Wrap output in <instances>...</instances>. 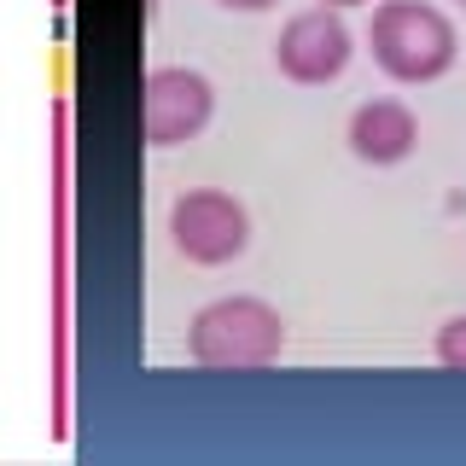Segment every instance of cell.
<instances>
[{
  "label": "cell",
  "instance_id": "6da1fadb",
  "mask_svg": "<svg viewBox=\"0 0 466 466\" xmlns=\"http://www.w3.org/2000/svg\"><path fill=\"white\" fill-rule=\"evenodd\" d=\"M187 356L204 373H262L286 356V315L251 291L210 298L187 320Z\"/></svg>",
  "mask_w": 466,
  "mask_h": 466
},
{
  "label": "cell",
  "instance_id": "7a4b0ae2",
  "mask_svg": "<svg viewBox=\"0 0 466 466\" xmlns=\"http://www.w3.org/2000/svg\"><path fill=\"white\" fill-rule=\"evenodd\" d=\"M368 47L390 82L420 87L455 70L461 35H455V18L443 6H431V0H379L368 24Z\"/></svg>",
  "mask_w": 466,
  "mask_h": 466
},
{
  "label": "cell",
  "instance_id": "3957f363",
  "mask_svg": "<svg viewBox=\"0 0 466 466\" xmlns=\"http://www.w3.org/2000/svg\"><path fill=\"white\" fill-rule=\"evenodd\" d=\"M169 239L187 262L222 268V262L245 257V245H251V210L222 187H187L169 204Z\"/></svg>",
  "mask_w": 466,
  "mask_h": 466
},
{
  "label": "cell",
  "instance_id": "277c9868",
  "mask_svg": "<svg viewBox=\"0 0 466 466\" xmlns=\"http://www.w3.org/2000/svg\"><path fill=\"white\" fill-rule=\"evenodd\" d=\"M216 87L193 65H157L140 82V135L146 146H187L210 128Z\"/></svg>",
  "mask_w": 466,
  "mask_h": 466
},
{
  "label": "cell",
  "instance_id": "5b68a950",
  "mask_svg": "<svg viewBox=\"0 0 466 466\" xmlns=\"http://www.w3.org/2000/svg\"><path fill=\"white\" fill-rule=\"evenodd\" d=\"M356 58V35H350L339 6H303L280 24V41H274V65H280L286 82L298 87H327L339 82Z\"/></svg>",
  "mask_w": 466,
  "mask_h": 466
},
{
  "label": "cell",
  "instance_id": "8992f818",
  "mask_svg": "<svg viewBox=\"0 0 466 466\" xmlns=\"http://www.w3.org/2000/svg\"><path fill=\"white\" fill-rule=\"evenodd\" d=\"M344 140L361 164L390 169V164H402V157H414L420 116H414V106H402V99H361L344 123Z\"/></svg>",
  "mask_w": 466,
  "mask_h": 466
},
{
  "label": "cell",
  "instance_id": "52a82bcc",
  "mask_svg": "<svg viewBox=\"0 0 466 466\" xmlns=\"http://www.w3.org/2000/svg\"><path fill=\"white\" fill-rule=\"evenodd\" d=\"M437 361H443L449 373H466V315H449L443 327H437Z\"/></svg>",
  "mask_w": 466,
  "mask_h": 466
},
{
  "label": "cell",
  "instance_id": "ba28073f",
  "mask_svg": "<svg viewBox=\"0 0 466 466\" xmlns=\"http://www.w3.org/2000/svg\"><path fill=\"white\" fill-rule=\"evenodd\" d=\"M216 6H228V12H274L280 0H216Z\"/></svg>",
  "mask_w": 466,
  "mask_h": 466
},
{
  "label": "cell",
  "instance_id": "9c48e42d",
  "mask_svg": "<svg viewBox=\"0 0 466 466\" xmlns=\"http://www.w3.org/2000/svg\"><path fill=\"white\" fill-rule=\"evenodd\" d=\"M320 6H339L344 12V6H373V0H320Z\"/></svg>",
  "mask_w": 466,
  "mask_h": 466
},
{
  "label": "cell",
  "instance_id": "30bf717a",
  "mask_svg": "<svg viewBox=\"0 0 466 466\" xmlns=\"http://www.w3.org/2000/svg\"><path fill=\"white\" fill-rule=\"evenodd\" d=\"M461 6H466V0H461Z\"/></svg>",
  "mask_w": 466,
  "mask_h": 466
}]
</instances>
